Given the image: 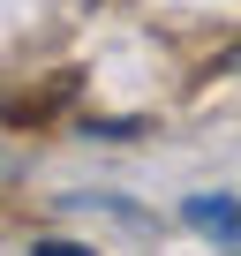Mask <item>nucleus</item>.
<instances>
[{"mask_svg": "<svg viewBox=\"0 0 241 256\" xmlns=\"http://www.w3.org/2000/svg\"><path fill=\"white\" fill-rule=\"evenodd\" d=\"M181 218H188L196 234H211V241H234V248H241V196H188V204H181Z\"/></svg>", "mask_w": 241, "mask_h": 256, "instance_id": "f257e3e1", "label": "nucleus"}, {"mask_svg": "<svg viewBox=\"0 0 241 256\" xmlns=\"http://www.w3.org/2000/svg\"><path fill=\"white\" fill-rule=\"evenodd\" d=\"M30 256H90V248H76V241H53V234H46V241H38Z\"/></svg>", "mask_w": 241, "mask_h": 256, "instance_id": "f03ea898", "label": "nucleus"}]
</instances>
